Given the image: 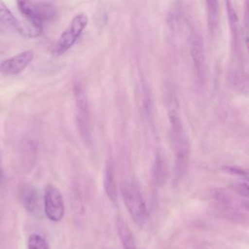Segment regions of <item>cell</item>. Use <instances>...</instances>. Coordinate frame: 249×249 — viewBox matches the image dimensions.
<instances>
[{"label":"cell","mask_w":249,"mask_h":249,"mask_svg":"<svg viewBox=\"0 0 249 249\" xmlns=\"http://www.w3.org/2000/svg\"><path fill=\"white\" fill-rule=\"evenodd\" d=\"M74 96L77 122L80 131L83 137H89V111L87 95L80 87H76L74 90Z\"/></svg>","instance_id":"6"},{"label":"cell","mask_w":249,"mask_h":249,"mask_svg":"<svg viewBox=\"0 0 249 249\" xmlns=\"http://www.w3.org/2000/svg\"><path fill=\"white\" fill-rule=\"evenodd\" d=\"M104 189L109 199L111 201H115L117 198V185L114 176V168L111 164H108L105 170Z\"/></svg>","instance_id":"13"},{"label":"cell","mask_w":249,"mask_h":249,"mask_svg":"<svg viewBox=\"0 0 249 249\" xmlns=\"http://www.w3.org/2000/svg\"><path fill=\"white\" fill-rule=\"evenodd\" d=\"M168 116L170 125V138L175 156V169L176 174L179 176V174L184 172L188 162L189 143L183 124L176 112V109L172 105V102L169 105Z\"/></svg>","instance_id":"1"},{"label":"cell","mask_w":249,"mask_h":249,"mask_svg":"<svg viewBox=\"0 0 249 249\" xmlns=\"http://www.w3.org/2000/svg\"><path fill=\"white\" fill-rule=\"evenodd\" d=\"M43 209L44 213L52 222H59L64 215V202L60 191L49 185L43 196Z\"/></svg>","instance_id":"5"},{"label":"cell","mask_w":249,"mask_h":249,"mask_svg":"<svg viewBox=\"0 0 249 249\" xmlns=\"http://www.w3.org/2000/svg\"><path fill=\"white\" fill-rule=\"evenodd\" d=\"M32 51H24L0 63V71L6 75H16L23 71L33 60Z\"/></svg>","instance_id":"8"},{"label":"cell","mask_w":249,"mask_h":249,"mask_svg":"<svg viewBox=\"0 0 249 249\" xmlns=\"http://www.w3.org/2000/svg\"><path fill=\"white\" fill-rule=\"evenodd\" d=\"M233 189L239 195L247 197V196H248V186H247V183H237V184L233 185Z\"/></svg>","instance_id":"16"},{"label":"cell","mask_w":249,"mask_h":249,"mask_svg":"<svg viewBox=\"0 0 249 249\" xmlns=\"http://www.w3.org/2000/svg\"><path fill=\"white\" fill-rule=\"evenodd\" d=\"M17 5L28 21L42 26L45 21L51 20L55 16V10L50 3H34L31 0H17Z\"/></svg>","instance_id":"4"},{"label":"cell","mask_w":249,"mask_h":249,"mask_svg":"<svg viewBox=\"0 0 249 249\" xmlns=\"http://www.w3.org/2000/svg\"><path fill=\"white\" fill-rule=\"evenodd\" d=\"M117 229L124 249H137L133 234L125 221H124L122 218H119L117 221Z\"/></svg>","instance_id":"10"},{"label":"cell","mask_w":249,"mask_h":249,"mask_svg":"<svg viewBox=\"0 0 249 249\" xmlns=\"http://www.w3.org/2000/svg\"><path fill=\"white\" fill-rule=\"evenodd\" d=\"M88 23L89 18L86 14L76 15L70 21L69 25L58 37L53 48V53L55 55H61L70 50L79 39Z\"/></svg>","instance_id":"3"},{"label":"cell","mask_w":249,"mask_h":249,"mask_svg":"<svg viewBox=\"0 0 249 249\" xmlns=\"http://www.w3.org/2000/svg\"><path fill=\"white\" fill-rule=\"evenodd\" d=\"M156 166H155V178L158 182L162 183L165 176V161L163 157L159 153L156 158Z\"/></svg>","instance_id":"15"},{"label":"cell","mask_w":249,"mask_h":249,"mask_svg":"<svg viewBox=\"0 0 249 249\" xmlns=\"http://www.w3.org/2000/svg\"><path fill=\"white\" fill-rule=\"evenodd\" d=\"M28 249H49L47 240L39 233H32L27 240Z\"/></svg>","instance_id":"14"},{"label":"cell","mask_w":249,"mask_h":249,"mask_svg":"<svg viewBox=\"0 0 249 249\" xmlns=\"http://www.w3.org/2000/svg\"><path fill=\"white\" fill-rule=\"evenodd\" d=\"M206 3V18L209 33L216 32L219 22V1L218 0H205Z\"/></svg>","instance_id":"11"},{"label":"cell","mask_w":249,"mask_h":249,"mask_svg":"<svg viewBox=\"0 0 249 249\" xmlns=\"http://www.w3.org/2000/svg\"><path fill=\"white\" fill-rule=\"evenodd\" d=\"M121 194L124 205L137 226H143L149 216L145 200L139 188L132 182H124Z\"/></svg>","instance_id":"2"},{"label":"cell","mask_w":249,"mask_h":249,"mask_svg":"<svg viewBox=\"0 0 249 249\" xmlns=\"http://www.w3.org/2000/svg\"><path fill=\"white\" fill-rule=\"evenodd\" d=\"M225 170H227L228 172L239 175V176H243L244 178H247V171L243 170L240 167H236V166H226Z\"/></svg>","instance_id":"17"},{"label":"cell","mask_w":249,"mask_h":249,"mask_svg":"<svg viewBox=\"0 0 249 249\" xmlns=\"http://www.w3.org/2000/svg\"><path fill=\"white\" fill-rule=\"evenodd\" d=\"M4 169H3V165H2V161L0 160V186L3 185L4 182Z\"/></svg>","instance_id":"18"},{"label":"cell","mask_w":249,"mask_h":249,"mask_svg":"<svg viewBox=\"0 0 249 249\" xmlns=\"http://www.w3.org/2000/svg\"><path fill=\"white\" fill-rule=\"evenodd\" d=\"M0 22L12 30L19 31L20 21H18L2 0H0Z\"/></svg>","instance_id":"12"},{"label":"cell","mask_w":249,"mask_h":249,"mask_svg":"<svg viewBox=\"0 0 249 249\" xmlns=\"http://www.w3.org/2000/svg\"><path fill=\"white\" fill-rule=\"evenodd\" d=\"M20 201L22 206L31 215L41 218L43 215V198L39 191L32 186H24L20 190Z\"/></svg>","instance_id":"7"},{"label":"cell","mask_w":249,"mask_h":249,"mask_svg":"<svg viewBox=\"0 0 249 249\" xmlns=\"http://www.w3.org/2000/svg\"><path fill=\"white\" fill-rule=\"evenodd\" d=\"M191 53L194 62V68L196 70V74L199 80L204 78L205 72V59H204V53H203V45L201 40L197 36H194L192 38V47H191Z\"/></svg>","instance_id":"9"}]
</instances>
